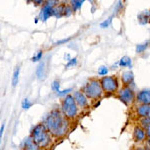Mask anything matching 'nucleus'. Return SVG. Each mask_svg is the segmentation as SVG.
Masks as SVG:
<instances>
[{"instance_id": "27", "label": "nucleus", "mask_w": 150, "mask_h": 150, "mask_svg": "<svg viewBox=\"0 0 150 150\" xmlns=\"http://www.w3.org/2000/svg\"><path fill=\"white\" fill-rule=\"evenodd\" d=\"M76 64H77V58L76 57L71 58V59L67 61L66 65H65V68H69V67H74Z\"/></svg>"}, {"instance_id": "2", "label": "nucleus", "mask_w": 150, "mask_h": 150, "mask_svg": "<svg viewBox=\"0 0 150 150\" xmlns=\"http://www.w3.org/2000/svg\"><path fill=\"white\" fill-rule=\"evenodd\" d=\"M30 137L40 149L47 148L52 142V136L48 133L43 123H39L33 127Z\"/></svg>"}, {"instance_id": "18", "label": "nucleus", "mask_w": 150, "mask_h": 150, "mask_svg": "<svg viewBox=\"0 0 150 150\" xmlns=\"http://www.w3.org/2000/svg\"><path fill=\"white\" fill-rule=\"evenodd\" d=\"M83 3H84L83 0H72V1L70 2V7H71L72 11L75 12L81 8Z\"/></svg>"}, {"instance_id": "16", "label": "nucleus", "mask_w": 150, "mask_h": 150, "mask_svg": "<svg viewBox=\"0 0 150 150\" xmlns=\"http://www.w3.org/2000/svg\"><path fill=\"white\" fill-rule=\"evenodd\" d=\"M63 6L64 5H60V4H57L53 7V11H52V16L56 18H60L63 16Z\"/></svg>"}, {"instance_id": "25", "label": "nucleus", "mask_w": 150, "mask_h": 150, "mask_svg": "<svg viewBox=\"0 0 150 150\" xmlns=\"http://www.w3.org/2000/svg\"><path fill=\"white\" fill-rule=\"evenodd\" d=\"M51 89L54 92L58 93L60 91V82L58 80H54L51 84Z\"/></svg>"}, {"instance_id": "24", "label": "nucleus", "mask_w": 150, "mask_h": 150, "mask_svg": "<svg viewBox=\"0 0 150 150\" xmlns=\"http://www.w3.org/2000/svg\"><path fill=\"white\" fill-rule=\"evenodd\" d=\"M42 56H43V51H42V50H39V51L36 52L35 55H33L32 58H31V60H32L33 62L40 61V60L42 59Z\"/></svg>"}, {"instance_id": "3", "label": "nucleus", "mask_w": 150, "mask_h": 150, "mask_svg": "<svg viewBox=\"0 0 150 150\" xmlns=\"http://www.w3.org/2000/svg\"><path fill=\"white\" fill-rule=\"evenodd\" d=\"M60 111L65 116V118L68 120H72L76 118L78 115L79 108L77 107L76 103H75L72 94H68L63 98L61 101V106H60Z\"/></svg>"}, {"instance_id": "13", "label": "nucleus", "mask_w": 150, "mask_h": 150, "mask_svg": "<svg viewBox=\"0 0 150 150\" xmlns=\"http://www.w3.org/2000/svg\"><path fill=\"white\" fill-rule=\"evenodd\" d=\"M22 150H41L39 147L33 142L30 136L26 137L22 143Z\"/></svg>"}, {"instance_id": "29", "label": "nucleus", "mask_w": 150, "mask_h": 150, "mask_svg": "<svg viewBox=\"0 0 150 150\" xmlns=\"http://www.w3.org/2000/svg\"><path fill=\"white\" fill-rule=\"evenodd\" d=\"M72 91V89L71 88H67V89H64V90H60L59 92L56 93L58 96H66V95H68V93L69 92H71Z\"/></svg>"}, {"instance_id": "11", "label": "nucleus", "mask_w": 150, "mask_h": 150, "mask_svg": "<svg viewBox=\"0 0 150 150\" xmlns=\"http://www.w3.org/2000/svg\"><path fill=\"white\" fill-rule=\"evenodd\" d=\"M137 115L140 118L149 117L150 115V106L149 104H138L135 108Z\"/></svg>"}, {"instance_id": "21", "label": "nucleus", "mask_w": 150, "mask_h": 150, "mask_svg": "<svg viewBox=\"0 0 150 150\" xmlns=\"http://www.w3.org/2000/svg\"><path fill=\"white\" fill-rule=\"evenodd\" d=\"M148 46H149V41H147V42H145V43H142V44H138L136 46V48H135V50H136V53L144 52L145 50L148 48Z\"/></svg>"}, {"instance_id": "33", "label": "nucleus", "mask_w": 150, "mask_h": 150, "mask_svg": "<svg viewBox=\"0 0 150 150\" xmlns=\"http://www.w3.org/2000/svg\"><path fill=\"white\" fill-rule=\"evenodd\" d=\"M135 150H149V145H147V147H136Z\"/></svg>"}, {"instance_id": "8", "label": "nucleus", "mask_w": 150, "mask_h": 150, "mask_svg": "<svg viewBox=\"0 0 150 150\" xmlns=\"http://www.w3.org/2000/svg\"><path fill=\"white\" fill-rule=\"evenodd\" d=\"M72 97H73L75 103H76L78 108H87L89 106L88 98H87L81 91H79V90L75 91V92L72 94Z\"/></svg>"}, {"instance_id": "10", "label": "nucleus", "mask_w": 150, "mask_h": 150, "mask_svg": "<svg viewBox=\"0 0 150 150\" xmlns=\"http://www.w3.org/2000/svg\"><path fill=\"white\" fill-rule=\"evenodd\" d=\"M145 138H146V133H145V130L142 129L141 127L139 126H135L134 129H133V139L136 143H139V142L144 141Z\"/></svg>"}, {"instance_id": "15", "label": "nucleus", "mask_w": 150, "mask_h": 150, "mask_svg": "<svg viewBox=\"0 0 150 150\" xmlns=\"http://www.w3.org/2000/svg\"><path fill=\"white\" fill-rule=\"evenodd\" d=\"M138 21L141 25H146L149 22V11H144L138 14Z\"/></svg>"}, {"instance_id": "6", "label": "nucleus", "mask_w": 150, "mask_h": 150, "mask_svg": "<svg viewBox=\"0 0 150 150\" xmlns=\"http://www.w3.org/2000/svg\"><path fill=\"white\" fill-rule=\"evenodd\" d=\"M117 96L118 99L127 106L131 105L135 101V92L132 88H130V86H124L119 89L117 92Z\"/></svg>"}, {"instance_id": "28", "label": "nucleus", "mask_w": 150, "mask_h": 150, "mask_svg": "<svg viewBox=\"0 0 150 150\" xmlns=\"http://www.w3.org/2000/svg\"><path fill=\"white\" fill-rule=\"evenodd\" d=\"M112 18H113V16H110L109 18H107L106 20H104L103 22H101V23H100V27H101V28H107L108 26H109L110 24H111Z\"/></svg>"}, {"instance_id": "7", "label": "nucleus", "mask_w": 150, "mask_h": 150, "mask_svg": "<svg viewBox=\"0 0 150 150\" xmlns=\"http://www.w3.org/2000/svg\"><path fill=\"white\" fill-rule=\"evenodd\" d=\"M59 4L57 1H47V2H44L43 4L42 8L40 10V13H39V19L43 22L47 20L49 17L52 16V11H53V7L55 5Z\"/></svg>"}, {"instance_id": "30", "label": "nucleus", "mask_w": 150, "mask_h": 150, "mask_svg": "<svg viewBox=\"0 0 150 150\" xmlns=\"http://www.w3.org/2000/svg\"><path fill=\"white\" fill-rule=\"evenodd\" d=\"M122 8H123V3L122 2H118V3L115 5V12L116 13H118V12L121 10Z\"/></svg>"}, {"instance_id": "9", "label": "nucleus", "mask_w": 150, "mask_h": 150, "mask_svg": "<svg viewBox=\"0 0 150 150\" xmlns=\"http://www.w3.org/2000/svg\"><path fill=\"white\" fill-rule=\"evenodd\" d=\"M135 101L138 104H149L150 103V90L142 89L135 95Z\"/></svg>"}, {"instance_id": "26", "label": "nucleus", "mask_w": 150, "mask_h": 150, "mask_svg": "<svg viewBox=\"0 0 150 150\" xmlns=\"http://www.w3.org/2000/svg\"><path fill=\"white\" fill-rule=\"evenodd\" d=\"M108 73V67L107 66H100L98 68V74L100 76H106Z\"/></svg>"}, {"instance_id": "22", "label": "nucleus", "mask_w": 150, "mask_h": 150, "mask_svg": "<svg viewBox=\"0 0 150 150\" xmlns=\"http://www.w3.org/2000/svg\"><path fill=\"white\" fill-rule=\"evenodd\" d=\"M72 14H73V11H72L70 5H66V4H64V6H63V16H65V17H69V16H71Z\"/></svg>"}, {"instance_id": "20", "label": "nucleus", "mask_w": 150, "mask_h": 150, "mask_svg": "<svg viewBox=\"0 0 150 150\" xmlns=\"http://www.w3.org/2000/svg\"><path fill=\"white\" fill-rule=\"evenodd\" d=\"M139 122H140L139 126L141 127L142 129H144L145 131H146V130H148V129H150V118L149 117L141 118Z\"/></svg>"}, {"instance_id": "4", "label": "nucleus", "mask_w": 150, "mask_h": 150, "mask_svg": "<svg viewBox=\"0 0 150 150\" xmlns=\"http://www.w3.org/2000/svg\"><path fill=\"white\" fill-rule=\"evenodd\" d=\"M81 92L88 99H93V100L100 98L103 94L98 79H90L89 81H87L85 85L82 87Z\"/></svg>"}, {"instance_id": "5", "label": "nucleus", "mask_w": 150, "mask_h": 150, "mask_svg": "<svg viewBox=\"0 0 150 150\" xmlns=\"http://www.w3.org/2000/svg\"><path fill=\"white\" fill-rule=\"evenodd\" d=\"M99 82L102 91L106 93H114L119 87V82L115 76H103Z\"/></svg>"}, {"instance_id": "14", "label": "nucleus", "mask_w": 150, "mask_h": 150, "mask_svg": "<svg viewBox=\"0 0 150 150\" xmlns=\"http://www.w3.org/2000/svg\"><path fill=\"white\" fill-rule=\"evenodd\" d=\"M36 75L38 79H43L45 76V61H40L38 64L37 69H36Z\"/></svg>"}, {"instance_id": "19", "label": "nucleus", "mask_w": 150, "mask_h": 150, "mask_svg": "<svg viewBox=\"0 0 150 150\" xmlns=\"http://www.w3.org/2000/svg\"><path fill=\"white\" fill-rule=\"evenodd\" d=\"M19 74H20V67L17 66L13 72V76H12V86L15 87L19 82Z\"/></svg>"}, {"instance_id": "31", "label": "nucleus", "mask_w": 150, "mask_h": 150, "mask_svg": "<svg viewBox=\"0 0 150 150\" xmlns=\"http://www.w3.org/2000/svg\"><path fill=\"white\" fill-rule=\"evenodd\" d=\"M4 128H5V123H2L1 127H0V146H1V140H2V136H3Z\"/></svg>"}, {"instance_id": "35", "label": "nucleus", "mask_w": 150, "mask_h": 150, "mask_svg": "<svg viewBox=\"0 0 150 150\" xmlns=\"http://www.w3.org/2000/svg\"><path fill=\"white\" fill-rule=\"evenodd\" d=\"M38 20H39V19H38V18H36V19H35V23H38Z\"/></svg>"}, {"instance_id": "12", "label": "nucleus", "mask_w": 150, "mask_h": 150, "mask_svg": "<svg viewBox=\"0 0 150 150\" xmlns=\"http://www.w3.org/2000/svg\"><path fill=\"white\" fill-rule=\"evenodd\" d=\"M121 81L124 86H129L133 84L134 81V74L132 71H125L121 74Z\"/></svg>"}, {"instance_id": "1", "label": "nucleus", "mask_w": 150, "mask_h": 150, "mask_svg": "<svg viewBox=\"0 0 150 150\" xmlns=\"http://www.w3.org/2000/svg\"><path fill=\"white\" fill-rule=\"evenodd\" d=\"M43 124L47 129L48 133L56 138L65 136L69 131L70 126L69 120L66 119L60 109H57V108L48 113Z\"/></svg>"}, {"instance_id": "34", "label": "nucleus", "mask_w": 150, "mask_h": 150, "mask_svg": "<svg viewBox=\"0 0 150 150\" xmlns=\"http://www.w3.org/2000/svg\"><path fill=\"white\" fill-rule=\"evenodd\" d=\"M65 59H66L67 61L71 59V57H70V54H69V53H67V54H65Z\"/></svg>"}, {"instance_id": "32", "label": "nucleus", "mask_w": 150, "mask_h": 150, "mask_svg": "<svg viewBox=\"0 0 150 150\" xmlns=\"http://www.w3.org/2000/svg\"><path fill=\"white\" fill-rule=\"evenodd\" d=\"M70 40V38H67V39H62V40H59L56 42V44H61V43H66L68 42V41Z\"/></svg>"}, {"instance_id": "23", "label": "nucleus", "mask_w": 150, "mask_h": 150, "mask_svg": "<svg viewBox=\"0 0 150 150\" xmlns=\"http://www.w3.org/2000/svg\"><path fill=\"white\" fill-rule=\"evenodd\" d=\"M21 106H22L23 109L27 110V109H29V108L31 107V106H32V102H31L28 98H25V99H23L22 103H21Z\"/></svg>"}, {"instance_id": "17", "label": "nucleus", "mask_w": 150, "mask_h": 150, "mask_svg": "<svg viewBox=\"0 0 150 150\" xmlns=\"http://www.w3.org/2000/svg\"><path fill=\"white\" fill-rule=\"evenodd\" d=\"M118 65L120 67H130L132 66V60L129 56H123L121 59L118 61Z\"/></svg>"}]
</instances>
